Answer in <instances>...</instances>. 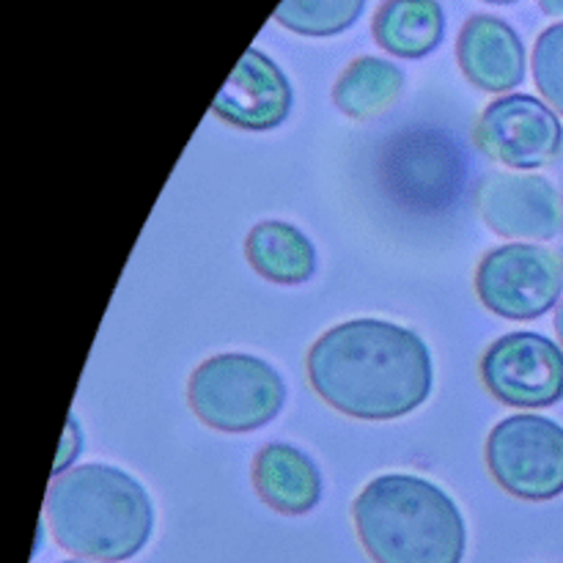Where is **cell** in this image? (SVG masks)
<instances>
[{
    "label": "cell",
    "mask_w": 563,
    "mask_h": 563,
    "mask_svg": "<svg viewBox=\"0 0 563 563\" xmlns=\"http://www.w3.org/2000/svg\"><path fill=\"white\" fill-rule=\"evenodd\" d=\"M308 379L344 416L394 421L429 399L434 372L427 341L416 330L385 319H352L311 346Z\"/></svg>",
    "instance_id": "obj_1"
},
{
    "label": "cell",
    "mask_w": 563,
    "mask_h": 563,
    "mask_svg": "<svg viewBox=\"0 0 563 563\" xmlns=\"http://www.w3.org/2000/svg\"><path fill=\"white\" fill-rule=\"evenodd\" d=\"M47 522L69 553L119 563L135 559L152 539L154 504L130 473L91 462L53 478Z\"/></svg>",
    "instance_id": "obj_2"
},
{
    "label": "cell",
    "mask_w": 563,
    "mask_h": 563,
    "mask_svg": "<svg viewBox=\"0 0 563 563\" xmlns=\"http://www.w3.org/2000/svg\"><path fill=\"white\" fill-rule=\"evenodd\" d=\"M357 537L374 563H462L467 526L460 506L429 478L388 473L352 506Z\"/></svg>",
    "instance_id": "obj_3"
},
{
    "label": "cell",
    "mask_w": 563,
    "mask_h": 563,
    "mask_svg": "<svg viewBox=\"0 0 563 563\" xmlns=\"http://www.w3.org/2000/svg\"><path fill=\"white\" fill-rule=\"evenodd\" d=\"M187 399L207 427L218 432H253L280 416L286 383L262 357L225 352L192 372Z\"/></svg>",
    "instance_id": "obj_4"
},
{
    "label": "cell",
    "mask_w": 563,
    "mask_h": 563,
    "mask_svg": "<svg viewBox=\"0 0 563 563\" xmlns=\"http://www.w3.org/2000/svg\"><path fill=\"white\" fill-rule=\"evenodd\" d=\"M487 465L495 482L522 500L563 493V427L542 416H511L489 432Z\"/></svg>",
    "instance_id": "obj_5"
},
{
    "label": "cell",
    "mask_w": 563,
    "mask_h": 563,
    "mask_svg": "<svg viewBox=\"0 0 563 563\" xmlns=\"http://www.w3.org/2000/svg\"><path fill=\"white\" fill-rule=\"evenodd\" d=\"M476 291L484 308L511 322H526L548 313L561 300L563 262L542 245L495 247L476 273Z\"/></svg>",
    "instance_id": "obj_6"
},
{
    "label": "cell",
    "mask_w": 563,
    "mask_h": 563,
    "mask_svg": "<svg viewBox=\"0 0 563 563\" xmlns=\"http://www.w3.org/2000/svg\"><path fill=\"white\" fill-rule=\"evenodd\" d=\"M482 379L504 405L550 407L563 399V350L548 335L509 333L484 352Z\"/></svg>",
    "instance_id": "obj_7"
},
{
    "label": "cell",
    "mask_w": 563,
    "mask_h": 563,
    "mask_svg": "<svg viewBox=\"0 0 563 563\" xmlns=\"http://www.w3.org/2000/svg\"><path fill=\"white\" fill-rule=\"evenodd\" d=\"M484 152L509 168H542L563 148V126L553 108L528 93H509L489 104L476 126Z\"/></svg>",
    "instance_id": "obj_8"
},
{
    "label": "cell",
    "mask_w": 563,
    "mask_h": 563,
    "mask_svg": "<svg viewBox=\"0 0 563 563\" xmlns=\"http://www.w3.org/2000/svg\"><path fill=\"white\" fill-rule=\"evenodd\" d=\"M482 218L506 240H553L561 231V196L544 176L495 174L482 187Z\"/></svg>",
    "instance_id": "obj_9"
},
{
    "label": "cell",
    "mask_w": 563,
    "mask_h": 563,
    "mask_svg": "<svg viewBox=\"0 0 563 563\" xmlns=\"http://www.w3.org/2000/svg\"><path fill=\"white\" fill-rule=\"evenodd\" d=\"M291 86L278 64L262 49L251 47L234 66L223 91L214 97V115L231 126L267 132L284 124L291 113Z\"/></svg>",
    "instance_id": "obj_10"
},
{
    "label": "cell",
    "mask_w": 563,
    "mask_h": 563,
    "mask_svg": "<svg viewBox=\"0 0 563 563\" xmlns=\"http://www.w3.org/2000/svg\"><path fill=\"white\" fill-rule=\"evenodd\" d=\"M456 58L467 80L482 91H511L526 80V44L500 16H471L456 42Z\"/></svg>",
    "instance_id": "obj_11"
},
{
    "label": "cell",
    "mask_w": 563,
    "mask_h": 563,
    "mask_svg": "<svg viewBox=\"0 0 563 563\" xmlns=\"http://www.w3.org/2000/svg\"><path fill=\"white\" fill-rule=\"evenodd\" d=\"M253 484L264 504L280 515H306L322 498V473L300 449L269 443L253 462Z\"/></svg>",
    "instance_id": "obj_12"
},
{
    "label": "cell",
    "mask_w": 563,
    "mask_h": 563,
    "mask_svg": "<svg viewBox=\"0 0 563 563\" xmlns=\"http://www.w3.org/2000/svg\"><path fill=\"white\" fill-rule=\"evenodd\" d=\"M445 36V14L438 0H385L374 14V38L396 58H423Z\"/></svg>",
    "instance_id": "obj_13"
},
{
    "label": "cell",
    "mask_w": 563,
    "mask_h": 563,
    "mask_svg": "<svg viewBox=\"0 0 563 563\" xmlns=\"http://www.w3.org/2000/svg\"><path fill=\"white\" fill-rule=\"evenodd\" d=\"M245 251L253 269L273 284H306L317 273L313 242L284 220H264L253 225Z\"/></svg>",
    "instance_id": "obj_14"
},
{
    "label": "cell",
    "mask_w": 563,
    "mask_h": 563,
    "mask_svg": "<svg viewBox=\"0 0 563 563\" xmlns=\"http://www.w3.org/2000/svg\"><path fill=\"white\" fill-rule=\"evenodd\" d=\"M405 88V71L385 58H366L352 60L339 77L333 88V102L341 113L352 119H368L377 115L394 102Z\"/></svg>",
    "instance_id": "obj_15"
},
{
    "label": "cell",
    "mask_w": 563,
    "mask_h": 563,
    "mask_svg": "<svg viewBox=\"0 0 563 563\" xmlns=\"http://www.w3.org/2000/svg\"><path fill=\"white\" fill-rule=\"evenodd\" d=\"M366 0H280L275 20L300 36H335L361 20Z\"/></svg>",
    "instance_id": "obj_16"
},
{
    "label": "cell",
    "mask_w": 563,
    "mask_h": 563,
    "mask_svg": "<svg viewBox=\"0 0 563 563\" xmlns=\"http://www.w3.org/2000/svg\"><path fill=\"white\" fill-rule=\"evenodd\" d=\"M533 80L550 108L563 115V22L539 33L533 44Z\"/></svg>",
    "instance_id": "obj_17"
},
{
    "label": "cell",
    "mask_w": 563,
    "mask_h": 563,
    "mask_svg": "<svg viewBox=\"0 0 563 563\" xmlns=\"http://www.w3.org/2000/svg\"><path fill=\"white\" fill-rule=\"evenodd\" d=\"M80 449H82V429L80 423H77V418L69 416V421H66V429H64V440H60L58 462H55V476H60V473L77 460Z\"/></svg>",
    "instance_id": "obj_18"
},
{
    "label": "cell",
    "mask_w": 563,
    "mask_h": 563,
    "mask_svg": "<svg viewBox=\"0 0 563 563\" xmlns=\"http://www.w3.org/2000/svg\"><path fill=\"white\" fill-rule=\"evenodd\" d=\"M539 5H542L544 14L563 16V0H539Z\"/></svg>",
    "instance_id": "obj_19"
},
{
    "label": "cell",
    "mask_w": 563,
    "mask_h": 563,
    "mask_svg": "<svg viewBox=\"0 0 563 563\" xmlns=\"http://www.w3.org/2000/svg\"><path fill=\"white\" fill-rule=\"evenodd\" d=\"M555 333H559V339L563 344V302L559 306V311H555Z\"/></svg>",
    "instance_id": "obj_20"
},
{
    "label": "cell",
    "mask_w": 563,
    "mask_h": 563,
    "mask_svg": "<svg viewBox=\"0 0 563 563\" xmlns=\"http://www.w3.org/2000/svg\"><path fill=\"white\" fill-rule=\"evenodd\" d=\"M484 3H495V5H506V3H517V0H484Z\"/></svg>",
    "instance_id": "obj_21"
},
{
    "label": "cell",
    "mask_w": 563,
    "mask_h": 563,
    "mask_svg": "<svg viewBox=\"0 0 563 563\" xmlns=\"http://www.w3.org/2000/svg\"><path fill=\"white\" fill-rule=\"evenodd\" d=\"M64 563H93V561H80V559H71V561H64Z\"/></svg>",
    "instance_id": "obj_22"
}]
</instances>
